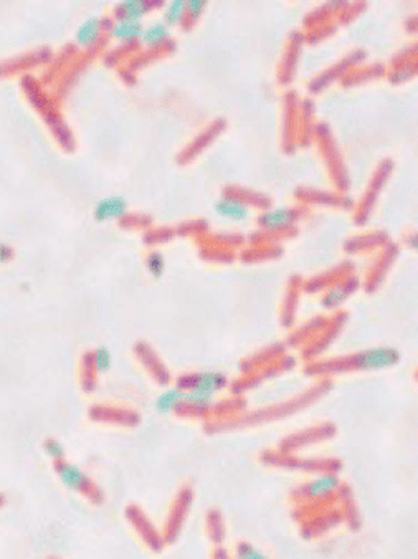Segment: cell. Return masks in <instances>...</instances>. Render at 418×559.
Listing matches in <instances>:
<instances>
[{
  "mask_svg": "<svg viewBox=\"0 0 418 559\" xmlns=\"http://www.w3.org/2000/svg\"><path fill=\"white\" fill-rule=\"evenodd\" d=\"M96 377H98V372H96L93 364V353H86V355L83 356V371H82V389L84 392L91 394L96 391Z\"/></svg>",
  "mask_w": 418,
  "mask_h": 559,
  "instance_id": "cell-17",
  "label": "cell"
},
{
  "mask_svg": "<svg viewBox=\"0 0 418 559\" xmlns=\"http://www.w3.org/2000/svg\"><path fill=\"white\" fill-rule=\"evenodd\" d=\"M111 363H112V357H111L110 349L104 348V346H99V348L93 353V364H95L96 372L101 374V372L110 371Z\"/></svg>",
  "mask_w": 418,
  "mask_h": 559,
  "instance_id": "cell-25",
  "label": "cell"
},
{
  "mask_svg": "<svg viewBox=\"0 0 418 559\" xmlns=\"http://www.w3.org/2000/svg\"><path fill=\"white\" fill-rule=\"evenodd\" d=\"M217 214L225 217V219L235 220V222H242L248 217V207L242 200L235 199V197H223L219 202L215 204Z\"/></svg>",
  "mask_w": 418,
  "mask_h": 559,
  "instance_id": "cell-12",
  "label": "cell"
},
{
  "mask_svg": "<svg viewBox=\"0 0 418 559\" xmlns=\"http://www.w3.org/2000/svg\"><path fill=\"white\" fill-rule=\"evenodd\" d=\"M127 204L123 197H108V199L99 200L95 209V215L98 220H110L118 219L126 214Z\"/></svg>",
  "mask_w": 418,
  "mask_h": 559,
  "instance_id": "cell-13",
  "label": "cell"
},
{
  "mask_svg": "<svg viewBox=\"0 0 418 559\" xmlns=\"http://www.w3.org/2000/svg\"><path fill=\"white\" fill-rule=\"evenodd\" d=\"M400 353L391 346H379V348L365 349L357 353L351 359L345 361V368L354 371H380V369L393 368L399 364Z\"/></svg>",
  "mask_w": 418,
  "mask_h": 559,
  "instance_id": "cell-5",
  "label": "cell"
},
{
  "mask_svg": "<svg viewBox=\"0 0 418 559\" xmlns=\"http://www.w3.org/2000/svg\"><path fill=\"white\" fill-rule=\"evenodd\" d=\"M147 10L146 2H140V0H127V2H123L121 7H119L118 15H121V20H139L140 15Z\"/></svg>",
  "mask_w": 418,
  "mask_h": 559,
  "instance_id": "cell-21",
  "label": "cell"
},
{
  "mask_svg": "<svg viewBox=\"0 0 418 559\" xmlns=\"http://www.w3.org/2000/svg\"><path fill=\"white\" fill-rule=\"evenodd\" d=\"M228 381L225 377V374L217 372V371H204V372H190V374H182V376L177 379V388L186 391H205V392H212L217 394L222 389L227 388Z\"/></svg>",
  "mask_w": 418,
  "mask_h": 559,
  "instance_id": "cell-7",
  "label": "cell"
},
{
  "mask_svg": "<svg viewBox=\"0 0 418 559\" xmlns=\"http://www.w3.org/2000/svg\"><path fill=\"white\" fill-rule=\"evenodd\" d=\"M341 486H343V481H341L339 473L324 472L309 480L308 484L297 486L291 497L296 503L315 506L316 503L325 501L328 498L336 497Z\"/></svg>",
  "mask_w": 418,
  "mask_h": 559,
  "instance_id": "cell-3",
  "label": "cell"
},
{
  "mask_svg": "<svg viewBox=\"0 0 418 559\" xmlns=\"http://www.w3.org/2000/svg\"><path fill=\"white\" fill-rule=\"evenodd\" d=\"M53 470L65 488L82 495L91 505L101 506L104 503L106 497H104L101 486L96 484L93 478L88 475L83 468H79L78 465L71 464L65 458L62 462H55Z\"/></svg>",
  "mask_w": 418,
  "mask_h": 559,
  "instance_id": "cell-1",
  "label": "cell"
},
{
  "mask_svg": "<svg viewBox=\"0 0 418 559\" xmlns=\"http://www.w3.org/2000/svg\"><path fill=\"white\" fill-rule=\"evenodd\" d=\"M99 30H101V23H99L98 19H88L86 22L83 23L82 27L76 32V38L82 45H91V43L96 42L98 38Z\"/></svg>",
  "mask_w": 418,
  "mask_h": 559,
  "instance_id": "cell-18",
  "label": "cell"
},
{
  "mask_svg": "<svg viewBox=\"0 0 418 559\" xmlns=\"http://www.w3.org/2000/svg\"><path fill=\"white\" fill-rule=\"evenodd\" d=\"M341 521H343V516H341V512H336V510L328 513L312 514L308 521H303V530H301V533H303L304 538L309 540V538H316L331 532V530L336 528Z\"/></svg>",
  "mask_w": 418,
  "mask_h": 559,
  "instance_id": "cell-9",
  "label": "cell"
},
{
  "mask_svg": "<svg viewBox=\"0 0 418 559\" xmlns=\"http://www.w3.org/2000/svg\"><path fill=\"white\" fill-rule=\"evenodd\" d=\"M167 37L169 30L164 23H154V25H151L144 32V40H146V43H149V45H159Z\"/></svg>",
  "mask_w": 418,
  "mask_h": 559,
  "instance_id": "cell-24",
  "label": "cell"
},
{
  "mask_svg": "<svg viewBox=\"0 0 418 559\" xmlns=\"http://www.w3.org/2000/svg\"><path fill=\"white\" fill-rule=\"evenodd\" d=\"M184 396H186V392L177 385L175 388H169L159 394L158 401H156V409L160 414H175V410L184 404Z\"/></svg>",
  "mask_w": 418,
  "mask_h": 559,
  "instance_id": "cell-14",
  "label": "cell"
},
{
  "mask_svg": "<svg viewBox=\"0 0 418 559\" xmlns=\"http://www.w3.org/2000/svg\"><path fill=\"white\" fill-rule=\"evenodd\" d=\"M194 488L188 484L180 486L179 492L175 493L174 500H172L171 506H169L166 523H164L162 530V536L166 545H174L179 540L180 534H182L188 513H190L192 503H194Z\"/></svg>",
  "mask_w": 418,
  "mask_h": 559,
  "instance_id": "cell-2",
  "label": "cell"
},
{
  "mask_svg": "<svg viewBox=\"0 0 418 559\" xmlns=\"http://www.w3.org/2000/svg\"><path fill=\"white\" fill-rule=\"evenodd\" d=\"M124 518L130 523V526L134 530L136 534L139 536V540L147 546L152 553H162L164 548H166V541H164L162 532H159L158 526L152 523L151 518L147 516V513L140 508L139 505L130 503L124 508Z\"/></svg>",
  "mask_w": 418,
  "mask_h": 559,
  "instance_id": "cell-4",
  "label": "cell"
},
{
  "mask_svg": "<svg viewBox=\"0 0 418 559\" xmlns=\"http://www.w3.org/2000/svg\"><path fill=\"white\" fill-rule=\"evenodd\" d=\"M48 559H58V558H48Z\"/></svg>",
  "mask_w": 418,
  "mask_h": 559,
  "instance_id": "cell-32",
  "label": "cell"
},
{
  "mask_svg": "<svg viewBox=\"0 0 418 559\" xmlns=\"http://www.w3.org/2000/svg\"><path fill=\"white\" fill-rule=\"evenodd\" d=\"M12 255H14L12 248L7 247V245L0 243V263H5V261H9L12 259Z\"/></svg>",
  "mask_w": 418,
  "mask_h": 559,
  "instance_id": "cell-30",
  "label": "cell"
},
{
  "mask_svg": "<svg viewBox=\"0 0 418 559\" xmlns=\"http://www.w3.org/2000/svg\"><path fill=\"white\" fill-rule=\"evenodd\" d=\"M43 452L47 453V457L50 458L51 462H62L65 460V445L55 437H48L43 440Z\"/></svg>",
  "mask_w": 418,
  "mask_h": 559,
  "instance_id": "cell-23",
  "label": "cell"
},
{
  "mask_svg": "<svg viewBox=\"0 0 418 559\" xmlns=\"http://www.w3.org/2000/svg\"><path fill=\"white\" fill-rule=\"evenodd\" d=\"M184 12H186V2L184 0H174L166 12V20L169 23H177L182 19Z\"/></svg>",
  "mask_w": 418,
  "mask_h": 559,
  "instance_id": "cell-27",
  "label": "cell"
},
{
  "mask_svg": "<svg viewBox=\"0 0 418 559\" xmlns=\"http://www.w3.org/2000/svg\"><path fill=\"white\" fill-rule=\"evenodd\" d=\"M205 526H207V536L214 546H222L227 538V526H225L223 514L220 510L210 508L205 516Z\"/></svg>",
  "mask_w": 418,
  "mask_h": 559,
  "instance_id": "cell-11",
  "label": "cell"
},
{
  "mask_svg": "<svg viewBox=\"0 0 418 559\" xmlns=\"http://www.w3.org/2000/svg\"><path fill=\"white\" fill-rule=\"evenodd\" d=\"M263 460L265 464L276 465V466H283V468H295V470H303V472H334L339 473L341 464L339 460H334V458H325V460H295V458H286V457H271L270 453L265 455L263 453Z\"/></svg>",
  "mask_w": 418,
  "mask_h": 559,
  "instance_id": "cell-8",
  "label": "cell"
},
{
  "mask_svg": "<svg viewBox=\"0 0 418 559\" xmlns=\"http://www.w3.org/2000/svg\"><path fill=\"white\" fill-rule=\"evenodd\" d=\"M146 265H147L149 273H151L154 278H160L164 273V268H166V261H164L162 253H159V252H152L151 255L147 257Z\"/></svg>",
  "mask_w": 418,
  "mask_h": 559,
  "instance_id": "cell-26",
  "label": "cell"
},
{
  "mask_svg": "<svg viewBox=\"0 0 418 559\" xmlns=\"http://www.w3.org/2000/svg\"><path fill=\"white\" fill-rule=\"evenodd\" d=\"M341 501H343V512H341V516H343L345 525H347L352 532H359L360 518H359V512H357V506L356 503H354L352 493L349 492L347 495H343Z\"/></svg>",
  "mask_w": 418,
  "mask_h": 559,
  "instance_id": "cell-16",
  "label": "cell"
},
{
  "mask_svg": "<svg viewBox=\"0 0 418 559\" xmlns=\"http://www.w3.org/2000/svg\"><path fill=\"white\" fill-rule=\"evenodd\" d=\"M205 5H207L205 0H188V2H186V9L188 10V14L194 15V17H199V15L202 14Z\"/></svg>",
  "mask_w": 418,
  "mask_h": 559,
  "instance_id": "cell-28",
  "label": "cell"
},
{
  "mask_svg": "<svg viewBox=\"0 0 418 559\" xmlns=\"http://www.w3.org/2000/svg\"><path fill=\"white\" fill-rule=\"evenodd\" d=\"M136 353H138L140 363H143L144 368L147 369V372L152 376V379L158 382V384L167 385L171 382V376H169L166 366L160 363L159 357L156 356V353L147 344L139 343L136 346Z\"/></svg>",
  "mask_w": 418,
  "mask_h": 559,
  "instance_id": "cell-10",
  "label": "cell"
},
{
  "mask_svg": "<svg viewBox=\"0 0 418 559\" xmlns=\"http://www.w3.org/2000/svg\"><path fill=\"white\" fill-rule=\"evenodd\" d=\"M295 212L291 209H275L260 217V225H263L265 228H281L291 222Z\"/></svg>",
  "mask_w": 418,
  "mask_h": 559,
  "instance_id": "cell-15",
  "label": "cell"
},
{
  "mask_svg": "<svg viewBox=\"0 0 418 559\" xmlns=\"http://www.w3.org/2000/svg\"><path fill=\"white\" fill-rule=\"evenodd\" d=\"M5 503H7V498H5V495H3V493H0V508H2V506L5 505Z\"/></svg>",
  "mask_w": 418,
  "mask_h": 559,
  "instance_id": "cell-31",
  "label": "cell"
},
{
  "mask_svg": "<svg viewBox=\"0 0 418 559\" xmlns=\"http://www.w3.org/2000/svg\"><path fill=\"white\" fill-rule=\"evenodd\" d=\"M212 559H232L230 553L225 546H215L214 551H212Z\"/></svg>",
  "mask_w": 418,
  "mask_h": 559,
  "instance_id": "cell-29",
  "label": "cell"
},
{
  "mask_svg": "<svg viewBox=\"0 0 418 559\" xmlns=\"http://www.w3.org/2000/svg\"><path fill=\"white\" fill-rule=\"evenodd\" d=\"M143 34L139 20H121L112 27V35L118 38H136Z\"/></svg>",
  "mask_w": 418,
  "mask_h": 559,
  "instance_id": "cell-20",
  "label": "cell"
},
{
  "mask_svg": "<svg viewBox=\"0 0 418 559\" xmlns=\"http://www.w3.org/2000/svg\"><path fill=\"white\" fill-rule=\"evenodd\" d=\"M88 417L99 424L119 425V427H136L140 422V416L130 407H118V405L95 404L88 410Z\"/></svg>",
  "mask_w": 418,
  "mask_h": 559,
  "instance_id": "cell-6",
  "label": "cell"
},
{
  "mask_svg": "<svg viewBox=\"0 0 418 559\" xmlns=\"http://www.w3.org/2000/svg\"><path fill=\"white\" fill-rule=\"evenodd\" d=\"M354 288H356V283H354V281H347L345 285H341V287L332 288L331 292H329L328 295L324 296L323 305L325 308L337 307V305L343 303V301L347 298L349 295H351V293L354 292Z\"/></svg>",
  "mask_w": 418,
  "mask_h": 559,
  "instance_id": "cell-19",
  "label": "cell"
},
{
  "mask_svg": "<svg viewBox=\"0 0 418 559\" xmlns=\"http://www.w3.org/2000/svg\"><path fill=\"white\" fill-rule=\"evenodd\" d=\"M235 559H270L250 541H238L235 546Z\"/></svg>",
  "mask_w": 418,
  "mask_h": 559,
  "instance_id": "cell-22",
  "label": "cell"
}]
</instances>
